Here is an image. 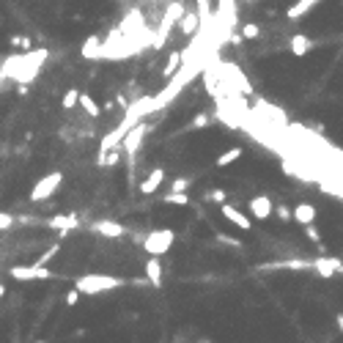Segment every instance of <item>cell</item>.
<instances>
[{"label": "cell", "mask_w": 343, "mask_h": 343, "mask_svg": "<svg viewBox=\"0 0 343 343\" xmlns=\"http://www.w3.org/2000/svg\"><path fill=\"white\" fill-rule=\"evenodd\" d=\"M146 277H148V283L154 285V289H162V264H159V258H154V255H148V261H146Z\"/></svg>", "instance_id": "14"}, {"label": "cell", "mask_w": 343, "mask_h": 343, "mask_svg": "<svg viewBox=\"0 0 343 343\" xmlns=\"http://www.w3.org/2000/svg\"><path fill=\"white\" fill-rule=\"evenodd\" d=\"M77 105L85 110V116H88V118H99V105L93 102L91 93H80V102H77Z\"/></svg>", "instance_id": "20"}, {"label": "cell", "mask_w": 343, "mask_h": 343, "mask_svg": "<svg viewBox=\"0 0 343 343\" xmlns=\"http://www.w3.org/2000/svg\"><path fill=\"white\" fill-rule=\"evenodd\" d=\"M176 30L181 36H195L201 30V14L195 9H184V14L176 20Z\"/></svg>", "instance_id": "7"}, {"label": "cell", "mask_w": 343, "mask_h": 343, "mask_svg": "<svg viewBox=\"0 0 343 343\" xmlns=\"http://www.w3.org/2000/svg\"><path fill=\"white\" fill-rule=\"evenodd\" d=\"M242 154H244V148L242 146H234V148H228V151H222V154L217 157V167H228V165H234L236 159H242Z\"/></svg>", "instance_id": "19"}, {"label": "cell", "mask_w": 343, "mask_h": 343, "mask_svg": "<svg viewBox=\"0 0 343 343\" xmlns=\"http://www.w3.org/2000/svg\"><path fill=\"white\" fill-rule=\"evenodd\" d=\"M242 3H247V6H253V3H255V0H242Z\"/></svg>", "instance_id": "35"}, {"label": "cell", "mask_w": 343, "mask_h": 343, "mask_svg": "<svg viewBox=\"0 0 343 343\" xmlns=\"http://www.w3.org/2000/svg\"><path fill=\"white\" fill-rule=\"evenodd\" d=\"M165 167H154V170L148 173L146 179L140 181V195H154L159 187H162V181H165Z\"/></svg>", "instance_id": "12"}, {"label": "cell", "mask_w": 343, "mask_h": 343, "mask_svg": "<svg viewBox=\"0 0 343 343\" xmlns=\"http://www.w3.org/2000/svg\"><path fill=\"white\" fill-rule=\"evenodd\" d=\"M277 214H280L283 220H291V212H289V209H283V206H280V209H277Z\"/></svg>", "instance_id": "31"}, {"label": "cell", "mask_w": 343, "mask_h": 343, "mask_svg": "<svg viewBox=\"0 0 343 343\" xmlns=\"http://www.w3.org/2000/svg\"><path fill=\"white\" fill-rule=\"evenodd\" d=\"M195 343H212V338H198Z\"/></svg>", "instance_id": "33"}, {"label": "cell", "mask_w": 343, "mask_h": 343, "mask_svg": "<svg viewBox=\"0 0 343 343\" xmlns=\"http://www.w3.org/2000/svg\"><path fill=\"white\" fill-rule=\"evenodd\" d=\"M47 50H36V52H20V55H11L9 61H3V71L9 80H17V83H30L39 69H42V63L47 61Z\"/></svg>", "instance_id": "1"}, {"label": "cell", "mask_w": 343, "mask_h": 343, "mask_svg": "<svg viewBox=\"0 0 343 343\" xmlns=\"http://www.w3.org/2000/svg\"><path fill=\"white\" fill-rule=\"evenodd\" d=\"M289 50L297 55V58H302V55H308L310 50H313V42H310L308 36H302V33H294L291 42H289Z\"/></svg>", "instance_id": "17"}, {"label": "cell", "mask_w": 343, "mask_h": 343, "mask_svg": "<svg viewBox=\"0 0 343 343\" xmlns=\"http://www.w3.org/2000/svg\"><path fill=\"white\" fill-rule=\"evenodd\" d=\"M162 201H165V203H170V206H189V203H193L187 193H167Z\"/></svg>", "instance_id": "21"}, {"label": "cell", "mask_w": 343, "mask_h": 343, "mask_svg": "<svg viewBox=\"0 0 343 343\" xmlns=\"http://www.w3.org/2000/svg\"><path fill=\"white\" fill-rule=\"evenodd\" d=\"M338 330H340V332H343V313H340V316H338Z\"/></svg>", "instance_id": "32"}, {"label": "cell", "mask_w": 343, "mask_h": 343, "mask_svg": "<svg viewBox=\"0 0 343 343\" xmlns=\"http://www.w3.org/2000/svg\"><path fill=\"white\" fill-rule=\"evenodd\" d=\"M124 285L121 277H113V275H99V272H91V275H83L74 280V289L80 294H88V297H97V294H105L110 289H118Z\"/></svg>", "instance_id": "2"}, {"label": "cell", "mask_w": 343, "mask_h": 343, "mask_svg": "<svg viewBox=\"0 0 343 343\" xmlns=\"http://www.w3.org/2000/svg\"><path fill=\"white\" fill-rule=\"evenodd\" d=\"M206 201H214V203H225V193L222 189H214V193L206 195Z\"/></svg>", "instance_id": "30"}, {"label": "cell", "mask_w": 343, "mask_h": 343, "mask_svg": "<svg viewBox=\"0 0 343 343\" xmlns=\"http://www.w3.org/2000/svg\"><path fill=\"white\" fill-rule=\"evenodd\" d=\"M181 61H184L181 50H173L170 55H167V63H165V69H162V77H165V80H170V77L181 69Z\"/></svg>", "instance_id": "18"}, {"label": "cell", "mask_w": 343, "mask_h": 343, "mask_svg": "<svg viewBox=\"0 0 343 343\" xmlns=\"http://www.w3.org/2000/svg\"><path fill=\"white\" fill-rule=\"evenodd\" d=\"M340 264H343L340 258H327V255H318L313 264H310V269H313L318 277H332V275L340 272Z\"/></svg>", "instance_id": "11"}, {"label": "cell", "mask_w": 343, "mask_h": 343, "mask_svg": "<svg viewBox=\"0 0 343 343\" xmlns=\"http://www.w3.org/2000/svg\"><path fill=\"white\" fill-rule=\"evenodd\" d=\"M148 129H151V126L146 121H140V124H135L132 129L121 138V148H124V159H126V162H135V157H138V151L143 146V140H146Z\"/></svg>", "instance_id": "4"}, {"label": "cell", "mask_w": 343, "mask_h": 343, "mask_svg": "<svg viewBox=\"0 0 343 343\" xmlns=\"http://www.w3.org/2000/svg\"><path fill=\"white\" fill-rule=\"evenodd\" d=\"M209 124H212V116L209 113H198L193 121L187 124V129H201V126H209Z\"/></svg>", "instance_id": "25"}, {"label": "cell", "mask_w": 343, "mask_h": 343, "mask_svg": "<svg viewBox=\"0 0 343 343\" xmlns=\"http://www.w3.org/2000/svg\"><path fill=\"white\" fill-rule=\"evenodd\" d=\"M61 253V244H52V247H47V253L44 255H39V258L33 261V264H42V266H47V264H50V261L55 258V255H58Z\"/></svg>", "instance_id": "23"}, {"label": "cell", "mask_w": 343, "mask_h": 343, "mask_svg": "<svg viewBox=\"0 0 343 343\" xmlns=\"http://www.w3.org/2000/svg\"><path fill=\"white\" fill-rule=\"evenodd\" d=\"M118 162H124V148H121V143H118L116 148H110L105 151V154H97V165L99 167H113Z\"/></svg>", "instance_id": "16"}, {"label": "cell", "mask_w": 343, "mask_h": 343, "mask_svg": "<svg viewBox=\"0 0 343 343\" xmlns=\"http://www.w3.org/2000/svg\"><path fill=\"white\" fill-rule=\"evenodd\" d=\"M250 214L255 220H269L272 217V212H275V203H272V198H266V195H255V198H250Z\"/></svg>", "instance_id": "9"}, {"label": "cell", "mask_w": 343, "mask_h": 343, "mask_svg": "<svg viewBox=\"0 0 343 343\" xmlns=\"http://www.w3.org/2000/svg\"><path fill=\"white\" fill-rule=\"evenodd\" d=\"M14 222H17V220H14L11 214H0V231H9Z\"/></svg>", "instance_id": "29"}, {"label": "cell", "mask_w": 343, "mask_h": 343, "mask_svg": "<svg viewBox=\"0 0 343 343\" xmlns=\"http://www.w3.org/2000/svg\"><path fill=\"white\" fill-rule=\"evenodd\" d=\"M302 228H305V236L310 242H321V234H318V228H313V222H310V225H302Z\"/></svg>", "instance_id": "27"}, {"label": "cell", "mask_w": 343, "mask_h": 343, "mask_svg": "<svg viewBox=\"0 0 343 343\" xmlns=\"http://www.w3.org/2000/svg\"><path fill=\"white\" fill-rule=\"evenodd\" d=\"M9 277H14V280H20V283H25V280H50V277H52V269H50V266H42V264L11 266V269H9Z\"/></svg>", "instance_id": "6"}, {"label": "cell", "mask_w": 343, "mask_h": 343, "mask_svg": "<svg viewBox=\"0 0 343 343\" xmlns=\"http://www.w3.org/2000/svg\"><path fill=\"white\" fill-rule=\"evenodd\" d=\"M39 343H47V340H39Z\"/></svg>", "instance_id": "36"}, {"label": "cell", "mask_w": 343, "mask_h": 343, "mask_svg": "<svg viewBox=\"0 0 343 343\" xmlns=\"http://www.w3.org/2000/svg\"><path fill=\"white\" fill-rule=\"evenodd\" d=\"M261 36V28L255 25V22H244L242 25V39H247V42H253V39Z\"/></svg>", "instance_id": "24"}, {"label": "cell", "mask_w": 343, "mask_h": 343, "mask_svg": "<svg viewBox=\"0 0 343 343\" xmlns=\"http://www.w3.org/2000/svg\"><path fill=\"white\" fill-rule=\"evenodd\" d=\"M291 220L297 222V225H310V222H316V206L313 203H297L291 212Z\"/></svg>", "instance_id": "13"}, {"label": "cell", "mask_w": 343, "mask_h": 343, "mask_svg": "<svg viewBox=\"0 0 343 343\" xmlns=\"http://www.w3.org/2000/svg\"><path fill=\"white\" fill-rule=\"evenodd\" d=\"M138 242L143 244V250H146L148 255L159 258V255H165L173 247V242H176V234H173L170 228H157V231H151V234H146L143 239L138 236Z\"/></svg>", "instance_id": "3"}, {"label": "cell", "mask_w": 343, "mask_h": 343, "mask_svg": "<svg viewBox=\"0 0 343 343\" xmlns=\"http://www.w3.org/2000/svg\"><path fill=\"white\" fill-rule=\"evenodd\" d=\"M80 297H83V294H80L77 289H71V291L66 294V305H69V308H74L77 302H80Z\"/></svg>", "instance_id": "28"}, {"label": "cell", "mask_w": 343, "mask_h": 343, "mask_svg": "<svg viewBox=\"0 0 343 343\" xmlns=\"http://www.w3.org/2000/svg\"><path fill=\"white\" fill-rule=\"evenodd\" d=\"M189 184H193V179H187V176L184 179H173L170 181V193H187Z\"/></svg>", "instance_id": "26"}, {"label": "cell", "mask_w": 343, "mask_h": 343, "mask_svg": "<svg viewBox=\"0 0 343 343\" xmlns=\"http://www.w3.org/2000/svg\"><path fill=\"white\" fill-rule=\"evenodd\" d=\"M220 214L225 217L231 225H236L239 231H253V222H250V217H247L244 212H239L236 206H231L228 201L225 203H220Z\"/></svg>", "instance_id": "8"}, {"label": "cell", "mask_w": 343, "mask_h": 343, "mask_svg": "<svg viewBox=\"0 0 343 343\" xmlns=\"http://www.w3.org/2000/svg\"><path fill=\"white\" fill-rule=\"evenodd\" d=\"M340 6H343V3H340Z\"/></svg>", "instance_id": "37"}, {"label": "cell", "mask_w": 343, "mask_h": 343, "mask_svg": "<svg viewBox=\"0 0 343 343\" xmlns=\"http://www.w3.org/2000/svg\"><path fill=\"white\" fill-rule=\"evenodd\" d=\"M6 297V285H0V299H3Z\"/></svg>", "instance_id": "34"}, {"label": "cell", "mask_w": 343, "mask_h": 343, "mask_svg": "<svg viewBox=\"0 0 343 343\" xmlns=\"http://www.w3.org/2000/svg\"><path fill=\"white\" fill-rule=\"evenodd\" d=\"M318 3H321V0H297V3H291V9L285 11V17H289V20H302L305 14L313 11Z\"/></svg>", "instance_id": "15"}, {"label": "cell", "mask_w": 343, "mask_h": 343, "mask_svg": "<svg viewBox=\"0 0 343 343\" xmlns=\"http://www.w3.org/2000/svg\"><path fill=\"white\" fill-rule=\"evenodd\" d=\"M93 234H99V236H105V239H121L126 234V228L121 225V222H116V220H93Z\"/></svg>", "instance_id": "10"}, {"label": "cell", "mask_w": 343, "mask_h": 343, "mask_svg": "<svg viewBox=\"0 0 343 343\" xmlns=\"http://www.w3.org/2000/svg\"><path fill=\"white\" fill-rule=\"evenodd\" d=\"M63 184V170H52V173H47L44 179H39L33 189H30V201L33 203H42L47 201V198H52L55 193H58V187Z\"/></svg>", "instance_id": "5"}, {"label": "cell", "mask_w": 343, "mask_h": 343, "mask_svg": "<svg viewBox=\"0 0 343 343\" xmlns=\"http://www.w3.org/2000/svg\"><path fill=\"white\" fill-rule=\"evenodd\" d=\"M77 102H80V91L77 88H69L66 93H63V99H61V107L63 110H71V107H77Z\"/></svg>", "instance_id": "22"}]
</instances>
